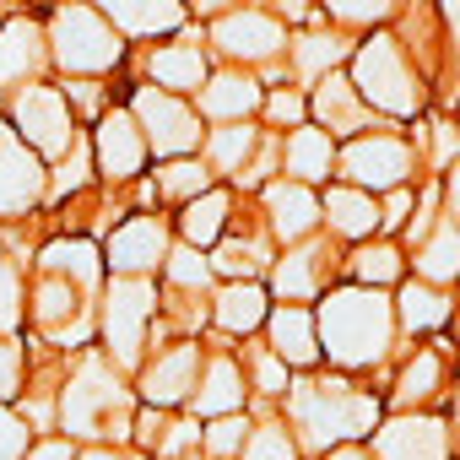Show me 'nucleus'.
<instances>
[{
	"label": "nucleus",
	"mask_w": 460,
	"mask_h": 460,
	"mask_svg": "<svg viewBox=\"0 0 460 460\" xmlns=\"http://www.w3.org/2000/svg\"><path fill=\"white\" fill-rule=\"evenodd\" d=\"M438 6V22H444V44H449V66L460 76V0H433Z\"/></svg>",
	"instance_id": "nucleus-52"
},
{
	"label": "nucleus",
	"mask_w": 460,
	"mask_h": 460,
	"mask_svg": "<svg viewBox=\"0 0 460 460\" xmlns=\"http://www.w3.org/2000/svg\"><path fill=\"white\" fill-rule=\"evenodd\" d=\"M250 411H234V417H211L206 428H200V455L206 460H239L244 455V444H250Z\"/></svg>",
	"instance_id": "nucleus-42"
},
{
	"label": "nucleus",
	"mask_w": 460,
	"mask_h": 460,
	"mask_svg": "<svg viewBox=\"0 0 460 460\" xmlns=\"http://www.w3.org/2000/svg\"><path fill=\"white\" fill-rule=\"evenodd\" d=\"M190 6H195L200 17H211V22H217L222 12H234V6H239V0H190Z\"/></svg>",
	"instance_id": "nucleus-57"
},
{
	"label": "nucleus",
	"mask_w": 460,
	"mask_h": 460,
	"mask_svg": "<svg viewBox=\"0 0 460 460\" xmlns=\"http://www.w3.org/2000/svg\"><path fill=\"white\" fill-rule=\"evenodd\" d=\"M271 320V288L266 282H222L211 293V325L217 336H255Z\"/></svg>",
	"instance_id": "nucleus-26"
},
{
	"label": "nucleus",
	"mask_w": 460,
	"mask_h": 460,
	"mask_svg": "<svg viewBox=\"0 0 460 460\" xmlns=\"http://www.w3.org/2000/svg\"><path fill=\"white\" fill-rule=\"evenodd\" d=\"M44 33H49V66H60L66 76H109L125 66V33L93 0H60Z\"/></svg>",
	"instance_id": "nucleus-5"
},
{
	"label": "nucleus",
	"mask_w": 460,
	"mask_h": 460,
	"mask_svg": "<svg viewBox=\"0 0 460 460\" xmlns=\"http://www.w3.org/2000/svg\"><path fill=\"white\" fill-rule=\"evenodd\" d=\"M157 277H109L103 298H98V336H103V358L119 374H141L146 363V331L157 320Z\"/></svg>",
	"instance_id": "nucleus-6"
},
{
	"label": "nucleus",
	"mask_w": 460,
	"mask_h": 460,
	"mask_svg": "<svg viewBox=\"0 0 460 460\" xmlns=\"http://www.w3.org/2000/svg\"><path fill=\"white\" fill-rule=\"evenodd\" d=\"M217 184V173L206 168V157L195 152V157H168V163H157V173H152V195H157V206H190L195 195H206Z\"/></svg>",
	"instance_id": "nucleus-36"
},
{
	"label": "nucleus",
	"mask_w": 460,
	"mask_h": 460,
	"mask_svg": "<svg viewBox=\"0 0 460 460\" xmlns=\"http://www.w3.org/2000/svg\"><path fill=\"white\" fill-rule=\"evenodd\" d=\"M22 395V341L0 336V406H12Z\"/></svg>",
	"instance_id": "nucleus-50"
},
{
	"label": "nucleus",
	"mask_w": 460,
	"mask_h": 460,
	"mask_svg": "<svg viewBox=\"0 0 460 460\" xmlns=\"http://www.w3.org/2000/svg\"><path fill=\"white\" fill-rule=\"evenodd\" d=\"M49 66V33L39 17H6L0 22V98L33 87Z\"/></svg>",
	"instance_id": "nucleus-19"
},
{
	"label": "nucleus",
	"mask_w": 460,
	"mask_h": 460,
	"mask_svg": "<svg viewBox=\"0 0 460 460\" xmlns=\"http://www.w3.org/2000/svg\"><path fill=\"white\" fill-rule=\"evenodd\" d=\"M438 184H444V217L460 227V163H449V168L438 173Z\"/></svg>",
	"instance_id": "nucleus-53"
},
{
	"label": "nucleus",
	"mask_w": 460,
	"mask_h": 460,
	"mask_svg": "<svg viewBox=\"0 0 460 460\" xmlns=\"http://www.w3.org/2000/svg\"><path fill=\"white\" fill-rule=\"evenodd\" d=\"M347 66H352L347 71L352 87L363 93V103L374 114H385V119H417L428 109V82H422V71L411 66L406 44L395 33H385V28L363 33Z\"/></svg>",
	"instance_id": "nucleus-4"
},
{
	"label": "nucleus",
	"mask_w": 460,
	"mask_h": 460,
	"mask_svg": "<svg viewBox=\"0 0 460 460\" xmlns=\"http://www.w3.org/2000/svg\"><path fill=\"white\" fill-rule=\"evenodd\" d=\"M449 422L433 411H390L374 428V460H449Z\"/></svg>",
	"instance_id": "nucleus-17"
},
{
	"label": "nucleus",
	"mask_w": 460,
	"mask_h": 460,
	"mask_svg": "<svg viewBox=\"0 0 460 460\" xmlns=\"http://www.w3.org/2000/svg\"><path fill=\"white\" fill-rule=\"evenodd\" d=\"M60 93H66L71 114H76V119H93V125H98V119L114 109V103H109V87H103V76H66V87H60Z\"/></svg>",
	"instance_id": "nucleus-44"
},
{
	"label": "nucleus",
	"mask_w": 460,
	"mask_h": 460,
	"mask_svg": "<svg viewBox=\"0 0 460 460\" xmlns=\"http://www.w3.org/2000/svg\"><path fill=\"white\" fill-rule=\"evenodd\" d=\"M261 103H266V87H261V76L244 71V66L211 71L206 87L195 93V109H200V119H211V125H244V119L261 114Z\"/></svg>",
	"instance_id": "nucleus-21"
},
{
	"label": "nucleus",
	"mask_w": 460,
	"mask_h": 460,
	"mask_svg": "<svg viewBox=\"0 0 460 460\" xmlns=\"http://www.w3.org/2000/svg\"><path fill=\"white\" fill-rule=\"evenodd\" d=\"M320 460H374L363 444H341V449H331V455H320Z\"/></svg>",
	"instance_id": "nucleus-58"
},
{
	"label": "nucleus",
	"mask_w": 460,
	"mask_h": 460,
	"mask_svg": "<svg viewBox=\"0 0 460 460\" xmlns=\"http://www.w3.org/2000/svg\"><path fill=\"white\" fill-rule=\"evenodd\" d=\"M211 49L227 60V66H244V71H261L271 60L288 55V22L261 12V6H234L211 22Z\"/></svg>",
	"instance_id": "nucleus-10"
},
{
	"label": "nucleus",
	"mask_w": 460,
	"mask_h": 460,
	"mask_svg": "<svg viewBox=\"0 0 460 460\" xmlns=\"http://www.w3.org/2000/svg\"><path fill=\"white\" fill-rule=\"evenodd\" d=\"M98 179V157H93V136H82L55 168H49V200H66V195H82L87 184Z\"/></svg>",
	"instance_id": "nucleus-41"
},
{
	"label": "nucleus",
	"mask_w": 460,
	"mask_h": 460,
	"mask_svg": "<svg viewBox=\"0 0 460 460\" xmlns=\"http://www.w3.org/2000/svg\"><path fill=\"white\" fill-rule=\"evenodd\" d=\"M39 271L66 277V282H76L82 293H103V282H109L103 244H93V239H55V244H44V250H39Z\"/></svg>",
	"instance_id": "nucleus-30"
},
{
	"label": "nucleus",
	"mask_w": 460,
	"mask_h": 460,
	"mask_svg": "<svg viewBox=\"0 0 460 460\" xmlns=\"http://www.w3.org/2000/svg\"><path fill=\"white\" fill-rule=\"evenodd\" d=\"M28 314H33V325L49 336V347H82V341L98 331V304H93V293H82L76 282L49 277V271H39Z\"/></svg>",
	"instance_id": "nucleus-11"
},
{
	"label": "nucleus",
	"mask_w": 460,
	"mask_h": 460,
	"mask_svg": "<svg viewBox=\"0 0 460 460\" xmlns=\"http://www.w3.org/2000/svg\"><path fill=\"white\" fill-rule=\"evenodd\" d=\"M136 395L103 352H87L55 395V428L87 444H125L136 428Z\"/></svg>",
	"instance_id": "nucleus-3"
},
{
	"label": "nucleus",
	"mask_w": 460,
	"mask_h": 460,
	"mask_svg": "<svg viewBox=\"0 0 460 460\" xmlns=\"http://www.w3.org/2000/svg\"><path fill=\"white\" fill-rule=\"evenodd\" d=\"M449 438L460 444V385H455V395H449Z\"/></svg>",
	"instance_id": "nucleus-59"
},
{
	"label": "nucleus",
	"mask_w": 460,
	"mask_h": 460,
	"mask_svg": "<svg viewBox=\"0 0 460 460\" xmlns=\"http://www.w3.org/2000/svg\"><path fill=\"white\" fill-rule=\"evenodd\" d=\"M163 433H168V411H157V406H136V428H130V438H136L141 449H152V455H157Z\"/></svg>",
	"instance_id": "nucleus-51"
},
{
	"label": "nucleus",
	"mask_w": 460,
	"mask_h": 460,
	"mask_svg": "<svg viewBox=\"0 0 460 460\" xmlns=\"http://www.w3.org/2000/svg\"><path fill=\"white\" fill-rule=\"evenodd\" d=\"M39 200H49V168L0 114V217H28Z\"/></svg>",
	"instance_id": "nucleus-15"
},
{
	"label": "nucleus",
	"mask_w": 460,
	"mask_h": 460,
	"mask_svg": "<svg viewBox=\"0 0 460 460\" xmlns=\"http://www.w3.org/2000/svg\"><path fill=\"white\" fill-rule=\"evenodd\" d=\"M438 390H444V352L417 347L401 358V374L390 385V406L395 411H428V401H438Z\"/></svg>",
	"instance_id": "nucleus-31"
},
{
	"label": "nucleus",
	"mask_w": 460,
	"mask_h": 460,
	"mask_svg": "<svg viewBox=\"0 0 460 460\" xmlns=\"http://www.w3.org/2000/svg\"><path fill=\"white\" fill-rule=\"evenodd\" d=\"M184 460H206V455H200V449H195V455H184Z\"/></svg>",
	"instance_id": "nucleus-60"
},
{
	"label": "nucleus",
	"mask_w": 460,
	"mask_h": 460,
	"mask_svg": "<svg viewBox=\"0 0 460 460\" xmlns=\"http://www.w3.org/2000/svg\"><path fill=\"white\" fill-rule=\"evenodd\" d=\"M239 460H304V449H298L293 428L271 417V422H255V428H250V444H244Z\"/></svg>",
	"instance_id": "nucleus-43"
},
{
	"label": "nucleus",
	"mask_w": 460,
	"mask_h": 460,
	"mask_svg": "<svg viewBox=\"0 0 460 460\" xmlns=\"http://www.w3.org/2000/svg\"><path fill=\"white\" fill-rule=\"evenodd\" d=\"M125 39H157L184 28V0H93Z\"/></svg>",
	"instance_id": "nucleus-32"
},
{
	"label": "nucleus",
	"mask_w": 460,
	"mask_h": 460,
	"mask_svg": "<svg viewBox=\"0 0 460 460\" xmlns=\"http://www.w3.org/2000/svg\"><path fill=\"white\" fill-rule=\"evenodd\" d=\"M93 157H98V179L114 184V190H125V184H136V179L146 173L152 146H146V136H141V125H136L130 109L114 103V109L93 125Z\"/></svg>",
	"instance_id": "nucleus-16"
},
{
	"label": "nucleus",
	"mask_w": 460,
	"mask_h": 460,
	"mask_svg": "<svg viewBox=\"0 0 460 460\" xmlns=\"http://www.w3.org/2000/svg\"><path fill=\"white\" fill-rule=\"evenodd\" d=\"M28 460H76V449H71V438H39L33 449H28Z\"/></svg>",
	"instance_id": "nucleus-55"
},
{
	"label": "nucleus",
	"mask_w": 460,
	"mask_h": 460,
	"mask_svg": "<svg viewBox=\"0 0 460 460\" xmlns=\"http://www.w3.org/2000/svg\"><path fill=\"white\" fill-rule=\"evenodd\" d=\"M266 347L293 368V374H309L320 368V325H314V309L309 304H271V320H266Z\"/></svg>",
	"instance_id": "nucleus-24"
},
{
	"label": "nucleus",
	"mask_w": 460,
	"mask_h": 460,
	"mask_svg": "<svg viewBox=\"0 0 460 460\" xmlns=\"http://www.w3.org/2000/svg\"><path fill=\"white\" fill-rule=\"evenodd\" d=\"M168 250H173L168 217L136 211V217H125L114 234L103 239V266H109V277H157Z\"/></svg>",
	"instance_id": "nucleus-14"
},
{
	"label": "nucleus",
	"mask_w": 460,
	"mask_h": 460,
	"mask_svg": "<svg viewBox=\"0 0 460 460\" xmlns=\"http://www.w3.org/2000/svg\"><path fill=\"white\" fill-rule=\"evenodd\" d=\"M244 379H250V395H261V401H282L288 385H293V368H288L266 341H244Z\"/></svg>",
	"instance_id": "nucleus-39"
},
{
	"label": "nucleus",
	"mask_w": 460,
	"mask_h": 460,
	"mask_svg": "<svg viewBox=\"0 0 460 460\" xmlns=\"http://www.w3.org/2000/svg\"><path fill=\"white\" fill-rule=\"evenodd\" d=\"M200 368H206V352L195 336H179L173 347H157V358L141 363L136 374V401L141 406H157V411H179L190 406L195 385H200Z\"/></svg>",
	"instance_id": "nucleus-13"
},
{
	"label": "nucleus",
	"mask_w": 460,
	"mask_h": 460,
	"mask_svg": "<svg viewBox=\"0 0 460 460\" xmlns=\"http://www.w3.org/2000/svg\"><path fill=\"white\" fill-rule=\"evenodd\" d=\"M347 277L358 282V288H395V282H406V250L395 244V239H363V244H352V255H347Z\"/></svg>",
	"instance_id": "nucleus-35"
},
{
	"label": "nucleus",
	"mask_w": 460,
	"mask_h": 460,
	"mask_svg": "<svg viewBox=\"0 0 460 460\" xmlns=\"http://www.w3.org/2000/svg\"><path fill=\"white\" fill-rule=\"evenodd\" d=\"M261 114H266V125H271L277 136H288V130L309 125V98H304L298 87H277V93H266Z\"/></svg>",
	"instance_id": "nucleus-45"
},
{
	"label": "nucleus",
	"mask_w": 460,
	"mask_h": 460,
	"mask_svg": "<svg viewBox=\"0 0 460 460\" xmlns=\"http://www.w3.org/2000/svg\"><path fill=\"white\" fill-rule=\"evenodd\" d=\"M282 406H288V428H293V438H298V449L309 455V460H320V455H331V449H341V444H363L379 422H385V406H379V395L374 390H358L347 374H325V368H309V374H298L293 385H288V395H282Z\"/></svg>",
	"instance_id": "nucleus-1"
},
{
	"label": "nucleus",
	"mask_w": 460,
	"mask_h": 460,
	"mask_svg": "<svg viewBox=\"0 0 460 460\" xmlns=\"http://www.w3.org/2000/svg\"><path fill=\"white\" fill-rule=\"evenodd\" d=\"M336 152H341L336 136L309 119V125H298V130L282 136V179H298V184L320 190V184H331V173H336Z\"/></svg>",
	"instance_id": "nucleus-28"
},
{
	"label": "nucleus",
	"mask_w": 460,
	"mask_h": 460,
	"mask_svg": "<svg viewBox=\"0 0 460 460\" xmlns=\"http://www.w3.org/2000/svg\"><path fill=\"white\" fill-rule=\"evenodd\" d=\"M211 76V60H206V44L200 33H179L173 44H157L146 55V82L163 87V93H179V98H195Z\"/></svg>",
	"instance_id": "nucleus-23"
},
{
	"label": "nucleus",
	"mask_w": 460,
	"mask_h": 460,
	"mask_svg": "<svg viewBox=\"0 0 460 460\" xmlns=\"http://www.w3.org/2000/svg\"><path fill=\"white\" fill-rule=\"evenodd\" d=\"M0 114L12 119V130H17V136H22L44 163H60V157L82 141L76 114H71V103H66V93H60V87H49V82H33V87L12 93Z\"/></svg>",
	"instance_id": "nucleus-8"
},
{
	"label": "nucleus",
	"mask_w": 460,
	"mask_h": 460,
	"mask_svg": "<svg viewBox=\"0 0 460 460\" xmlns=\"http://www.w3.org/2000/svg\"><path fill=\"white\" fill-rule=\"evenodd\" d=\"M261 141H266V130L255 119H244V125H211L206 141H200V157H206V168L217 179H234L239 184V173L250 168V157L261 152Z\"/></svg>",
	"instance_id": "nucleus-33"
},
{
	"label": "nucleus",
	"mask_w": 460,
	"mask_h": 460,
	"mask_svg": "<svg viewBox=\"0 0 460 460\" xmlns=\"http://www.w3.org/2000/svg\"><path fill=\"white\" fill-rule=\"evenodd\" d=\"M130 114H136L146 146H152L163 163H168V157H195L200 141H206V130H200V109H195L190 98H179V93L152 87V82H141V87L130 93Z\"/></svg>",
	"instance_id": "nucleus-9"
},
{
	"label": "nucleus",
	"mask_w": 460,
	"mask_h": 460,
	"mask_svg": "<svg viewBox=\"0 0 460 460\" xmlns=\"http://www.w3.org/2000/svg\"><path fill=\"white\" fill-rule=\"evenodd\" d=\"M244 406H250L244 363H239L234 352H211L206 368H200V385H195V395H190V411H195L200 422H211V417H234V411H244Z\"/></svg>",
	"instance_id": "nucleus-25"
},
{
	"label": "nucleus",
	"mask_w": 460,
	"mask_h": 460,
	"mask_svg": "<svg viewBox=\"0 0 460 460\" xmlns=\"http://www.w3.org/2000/svg\"><path fill=\"white\" fill-rule=\"evenodd\" d=\"M261 211H266V227H271L277 250H293V244L314 239L325 227L320 222V190H309L298 179H282V173L261 190Z\"/></svg>",
	"instance_id": "nucleus-18"
},
{
	"label": "nucleus",
	"mask_w": 460,
	"mask_h": 460,
	"mask_svg": "<svg viewBox=\"0 0 460 460\" xmlns=\"http://www.w3.org/2000/svg\"><path fill=\"white\" fill-rule=\"evenodd\" d=\"M33 444H39V433L28 428V417L12 411V406H0V460H28Z\"/></svg>",
	"instance_id": "nucleus-47"
},
{
	"label": "nucleus",
	"mask_w": 460,
	"mask_h": 460,
	"mask_svg": "<svg viewBox=\"0 0 460 460\" xmlns=\"http://www.w3.org/2000/svg\"><path fill=\"white\" fill-rule=\"evenodd\" d=\"M320 222H325V234H331V239H341V244L379 239V195H374V190H358V184L331 179V184L320 190Z\"/></svg>",
	"instance_id": "nucleus-22"
},
{
	"label": "nucleus",
	"mask_w": 460,
	"mask_h": 460,
	"mask_svg": "<svg viewBox=\"0 0 460 460\" xmlns=\"http://www.w3.org/2000/svg\"><path fill=\"white\" fill-rule=\"evenodd\" d=\"M352 49H358V39H347L341 28H314V33L288 39V71H293L298 87H314L331 71H341L352 60Z\"/></svg>",
	"instance_id": "nucleus-27"
},
{
	"label": "nucleus",
	"mask_w": 460,
	"mask_h": 460,
	"mask_svg": "<svg viewBox=\"0 0 460 460\" xmlns=\"http://www.w3.org/2000/svg\"><path fill=\"white\" fill-rule=\"evenodd\" d=\"M195 449H200V417H173L163 444H157V460H184Z\"/></svg>",
	"instance_id": "nucleus-49"
},
{
	"label": "nucleus",
	"mask_w": 460,
	"mask_h": 460,
	"mask_svg": "<svg viewBox=\"0 0 460 460\" xmlns=\"http://www.w3.org/2000/svg\"><path fill=\"white\" fill-rule=\"evenodd\" d=\"M417 168H422V157H417V146H411L395 125L363 130V136H352V141L336 152V179H341V184H358V190H374V195L411 184Z\"/></svg>",
	"instance_id": "nucleus-7"
},
{
	"label": "nucleus",
	"mask_w": 460,
	"mask_h": 460,
	"mask_svg": "<svg viewBox=\"0 0 460 460\" xmlns=\"http://www.w3.org/2000/svg\"><path fill=\"white\" fill-rule=\"evenodd\" d=\"M163 282H168V293H195V298H211L217 288V271H211V255L206 250H195V244H179L173 239V250H168V261H163Z\"/></svg>",
	"instance_id": "nucleus-38"
},
{
	"label": "nucleus",
	"mask_w": 460,
	"mask_h": 460,
	"mask_svg": "<svg viewBox=\"0 0 460 460\" xmlns=\"http://www.w3.org/2000/svg\"><path fill=\"white\" fill-rule=\"evenodd\" d=\"M314 325H320V358L336 368V374H363V368H379L390 352H395V298L385 288H331L320 304H314Z\"/></svg>",
	"instance_id": "nucleus-2"
},
{
	"label": "nucleus",
	"mask_w": 460,
	"mask_h": 460,
	"mask_svg": "<svg viewBox=\"0 0 460 460\" xmlns=\"http://www.w3.org/2000/svg\"><path fill=\"white\" fill-rule=\"evenodd\" d=\"M309 119H314L320 130H331L336 141H352V136L385 125V119H374V109L363 103V93L352 87L347 71H331L325 82H314V93H309Z\"/></svg>",
	"instance_id": "nucleus-20"
},
{
	"label": "nucleus",
	"mask_w": 460,
	"mask_h": 460,
	"mask_svg": "<svg viewBox=\"0 0 460 460\" xmlns=\"http://www.w3.org/2000/svg\"><path fill=\"white\" fill-rule=\"evenodd\" d=\"M411 211H417V195H411V184H401V190H385V195H379V234H385V239L406 234Z\"/></svg>",
	"instance_id": "nucleus-48"
},
{
	"label": "nucleus",
	"mask_w": 460,
	"mask_h": 460,
	"mask_svg": "<svg viewBox=\"0 0 460 460\" xmlns=\"http://www.w3.org/2000/svg\"><path fill=\"white\" fill-rule=\"evenodd\" d=\"M336 266H347V261H336V239L331 234H314V239H304V244H293V250H282L277 255V266H271V298L277 304H320L336 282Z\"/></svg>",
	"instance_id": "nucleus-12"
},
{
	"label": "nucleus",
	"mask_w": 460,
	"mask_h": 460,
	"mask_svg": "<svg viewBox=\"0 0 460 460\" xmlns=\"http://www.w3.org/2000/svg\"><path fill=\"white\" fill-rule=\"evenodd\" d=\"M277 12H282L288 22H325L320 0H277Z\"/></svg>",
	"instance_id": "nucleus-54"
},
{
	"label": "nucleus",
	"mask_w": 460,
	"mask_h": 460,
	"mask_svg": "<svg viewBox=\"0 0 460 460\" xmlns=\"http://www.w3.org/2000/svg\"><path fill=\"white\" fill-rule=\"evenodd\" d=\"M76 460H125V455H119L114 444H82V449H76Z\"/></svg>",
	"instance_id": "nucleus-56"
},
{
	"label": "nucleus",
	"mask_w": 460,
	"mask_h": 460,
	"mask_svg": "<svg viewBox=\"0 0 460 460\" xmlns=\"http://www.w3.org/2000/svg\"><path fill=\"white\" fill-rule=\"evenodd\" d=\"M227 222H234V190L211 184L206 195H195L190 206H179V222H173V239L179 244H195V250H217V239L227 234Z\"/></svg>",
	"instance_id": "nucleus-29"
},
{
	"label": "nucleus",
	"mask_w": 460,
	"mask_h": 460,
	"mask_svg": "<svg viewBox=\"0 0 460 460\" xmlns=\"http://www.w3.org/2000/svg\"><path fill=\"white\" fill-rule=\"evenodd\" d=\"M411 266H417V277H422V282H433V288L460 282V227H455L449 217H438V227L417 244Z\"/></svg>",
	"instance_id": "nucleus-37"
},
{
	"label": "nucleus",
	"mask_w": 460,
	"mask_h": 460,
	"mask_svg": "<svg viewBox=\"0 0 460 460\" xmlns=\"http://www.w3.org/2000/svg\"><path fill=\"white\" fill-rule=\"evenodd\" d=\"M320 12L341 33H374L401 12V0H320Z\"/></svg>",
	"instance_id": "nucleus-40"
},
{
	"label": "nucleus",
	"mask_w": 460,
	"mask_h": 460,
	"mask_svg": "<svg viewBox=\"0 0 460 460\" xmlns=\"http://www.w3.org/2000/svg\"><path fill=\"white\" fill-rule=\"evenodd\" d=\"M22 314H28L22 271H17V261H6V255H0V336H12V331L22 325Z\"/></svg>",
	"instance_id": "nucleus-46"
},
{
	"label": "nucleus",
	"mask_w": 460,
	"mask_h": 460,
	"mask_svg": "<svg viewBox=\"0 0 460 460\" xmlns=\"http://www.w3.org/2000/svg\"><path fill=\"white\" fill-rule=\"evenodd\" d=\"M0 22H6V17H0Z\"/></svg>",
	"instance_id": "nucleus-61"
},
{
	"label": "nucleus",
	"mask_w": 460,
	"mask_h": 460,
	"mask_svg": "<svg viewBox=\"0 0 460 460\" xmlns=\"http://www.w3.org/2000/svg\"><path fill=\"white\" fill-rule=\"evenodd\" d=\"M449 320H455V298L444 288H433L422 277H406L401 282V293H395V325L406 336H428V331H438Z\"/></svg>",
	"instance_id": "nucleus-34"
}]
</instances>
